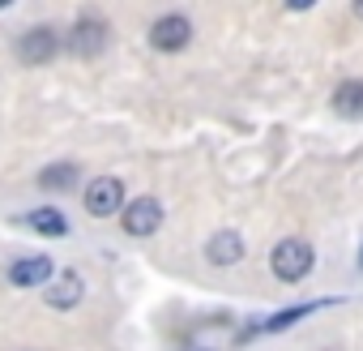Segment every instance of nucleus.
<instances>
[{"label":"nucleus","mask_w":363,"mask_h":351,"mask_svg":"<svg viewBox=\"0 0 363 351\" xmlns=\"http://www.w3.org/2000/svg\"><path fill=\"white\" fill-rule=\"evenodd\" d=\"M269 266H274V274L282 279V283H299V279H308L312 274V266H316V253H312V244L308 240H278L274 244V253H269Z\"/></svg>","instance_id":"1"},{"label":"nucleus","mask_w":363,"mask_h":351,"mask_svg":"<svg viewBox=\"0 0 363 351\" xmlns=\"http://www.w3.org/2000/svg\"><path fill=\"white\" fill-rule=\"evenodd\" d=\"M189 39H193V22H189L184 14H167V18H158V22L150 26L154 52H184Z\"/></svg>","instance_id":"2"},{"label":"nucleus","mask_w":363,"mask_h":351,"mask_svg":"<svg viewBox=\"0 0 363 351\" xmlns=\"http://www.w3.org/2000/svg\"><path fill=\"white\" fill-rule=\"evenodd\" d=\"M120 206H124V185L116 180V176H99V180L86 185V210H90L94 219H107V215H116Z\"/></svg>","instance_id":"3"},{"label":"nucleus","mask_w":363,"mask_h":351,"mask_svg":"<svg viewBox=\"0 0 363 351\" xmlns=\"http://www.w3.org/2000/svg\"><path fill=\"white\" fill-rule=\"evenodd\" d=\"M120 223H124L128 236H154L162 227V202L158 198H137V202L124 206V219Z\"/></svg>","instance_id":"4"},{"label":"nucleus","mask_w":363,"mask_h":351,"mask_svg":"<svg viewBox=\"0 0 363 351\" xmlns=\"http://www.w3.org/2000/svg\"><path fill=\"white\" fill-rule=\"evenodd\" d=\"M56 52H60V35H56L52 26H35V31H26L22 43H18V60H22V65H48Z\"/></svg>","instance_id":"5"},{"label":"nucleus","mask_w":363,"mask_h":351,"mask_svg":"<svg viewBox=\"0 0 363 351\" xmlns=\"http://www.w3.org/2000/svg\"><path fill=\"white\" fill-rule=\"evenodd\" d=\"M48 308H60V313H69V308H77L82 304V296H86V283H82V274L77 270H60V274H52V283H48Z\"/></svg>","instance_id":"6"},{"label":"nucleus","mask_w":363,"mask_h":351,"mask_svg":"<svg viewBox=\"0 0 363 351\" xmlns=\"http://www.w3.org/2000/svg\"><path fill=\"white\" fill-rule=\"evenodd\" d=\"M69 48H73L77 56H99V52L107 48V26H103L99 18H82V22L73 26V35H69Z\"/></svg>","instance_id":"7"},{"label":"nucleus","mask_w":363,"mask_h":351,"mask_svg":"<svg viewBox=\"0 0 363 351\" xmlns=\"http://www.w3.org/2000/svg\"><path fill=\"white\" fill-rule=\"evenodd\" d=\"M52 274H56V266H52V257H22V261H13L9 266V283L13 287H39V283H52Z\"/></svg>","instance_id":"8"},{"label":"nucleus","mask_w":363,"mask_h":351,"mask_svg":"<svg viewBox=\"0 0 363 351\" xmlns=\"http://www.w3.org/2000/svg\"><path fill=\"white\" fill-rule=\"evenodd\" d=\"M244 253H248V249H244V236H240V232H218V236H210V244H206V257H210L214 266H235Z\"/></svg>","instance_id":"9"},{"label":"nucleus","mask_w":363,"mask_h":351,"mask_svg":"<svg viewBox=\"0 0 363 351\" xmlns=\"http://www.w3.org/2000/svg\"><path fill=\"white\" fill-rule=\"evenodd\" d=\"M329 304H333V300H308V304H291V308H282V313L265 317V321H261V330H269V334H274V330H291L295 321H303V317H312L316 308H329Z\"/></svg>","instance_id":"10"},{"label":"nucleus","mask_w":363,"mask_h":351,"mask_svg":"<svg viewBox=\"0 0 363 351\" xmlns=\"http://www.w3.org/2000/svg\"><path fill=\"white\" fill-rule=\"evenodd\" d=\"M30 232H39V236H65L69 232V219L56 210V206H43V210H30L26 219H22Z\"/></svg>","instance_id":"11"},{"label":"nucleus","mask_w":363,"mask_h":351,"mask_svg":"<svg viewBox=\"0 0 363 351\" xmlns=\"http://www.w3.org/2000/svg\"><path fill=\"white\" fill-rule=\"evenodd\" d=\"M333 107H337V116L363 120V82H342L333 90Z\"/></svg>","instance_id":"12"},{"label":"nucleus","mask_w":363,"mask_h":351,"mask_svg":"<svg viewBox=\"0 0 363 351\" xmlns=\"http://www.w3.org/2000/svg\"><path fill=\"white\" fill-rule=\"evenodd\" d=\"M39 185H43L48 193H65V189H73V185H77V167H73V163H56V167H43Z\"/></svg>","instance_id":"13"},{"label":"nucleus","mask_w":363,"mask_h":351,"mask_svg":"<svg viewBox=\"0 0 363 351\" xmlns=\"http://www.w3.org/2000/svg\"><path fill=\"white\" fill-rule=\"evenodd\" d=\"M354 18H363V0H359V5H354Z\"/></svg>","instance_id":"14"},{"label":"nucleus","mask_w":363,"mask_h":351,"mask_svg":"<svg viewBox=\"0 0 363 351\" xmlns=\"http://www.w3.org/2000/svg\"><path fill=\"white\" fill-rule=\"evenodd\" d=\"M359 270H363V249H359Z\"/></svg>","instance_id":"15"}]
</instances>
